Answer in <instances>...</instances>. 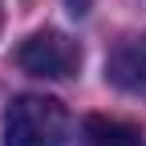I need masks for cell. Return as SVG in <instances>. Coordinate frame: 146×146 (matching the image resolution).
<instances>
[{"label": "cell", "mask_w": 146, "mask_h": 146, "mask_svg": "<svg viewBox=\"0 0 146 146\" xmlns=\"http://www.w3.org/2000/svg\"><path fill=\"white\" fill-rule=\"evenodd\" d=\"M69 110L57 98L21 94L4 110V146H65Z\"/></svg>", "instance_id": "1"}, {"label": "cell", "mask_w": 146, "mask_h": 146, "mask_svg": "<svg viewBox=\"0 0 146 146\" xmlns=\"http://www.w3.org/2000/svg\"><path fill=\"white\" fill-rule=\"evenodd\" d=\"M106 81L146 98V36H130L106 57Z\"/></svg>", "instance_id": "3"}, {"label": "cell", "mask_w": 146, "mask_h": 146, "mask_svg": "<svg viewBox=\"0 0 146 146\" xmlns=\"http://www.w3.org/2000/svg\"><path fill=\"white\" fill-rule=\"evenodd\" d=\"M0 25H4V8H0Z\"/></svg>", "instance_id": "6"}, {"label": "cell", "mask_w": 146, "mask_h": 146, "mask_svg": "<svg viewBox=\"0 0 146 146\" xmlns=\"http://www.w3.org/2000/svg\"><path fill=\"white\" fill-rule=\"evenodd\" d=\"M16 65L33 77H53V81H65L81 69V45L73 36L57 33V29H41L21 41L16 49Z\"/></svg>", "instance_id": "2"}, {"label": "cell", "mask_w": 146, "mask_h": 146, "mask_svg": "<svg viewBox=\"0 0 146 146\" xmlns=\"http://www.w3.org/2000/svg\"><path fill=\"white\" fill-rule=\"evenodd\" d=\"M81 146H146L142 130L130 122H118V118H85L81 122Z\"/></svg>", "instance_id": "4"}, {"label": "cell", "mask_w": 146, "mask_h": 146, "mask_svg": "<svg viewBox=\"0 0 146 146\" xmlns=\"http://www.w3.org/2000/svg\"><path fill=\"white\" fill-rule=\"evenodd\" d=\"M65 8H69L73 16H85L89 8H94V0H65Z\"/></svg>", "instance_id": "5"}]
</instances>
